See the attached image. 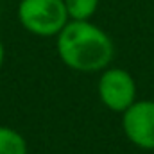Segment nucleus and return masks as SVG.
<instances>
[{
  "label": "nucleus",
  "instance_id": "2",
  "mask_svg": "<svg viewBox=\"0 0 154 154\" xmlns=\"http://www.w3.org/2000/svg\"><path fill=\"white\" fill-rule=\"evenodd\" d=\"M16 13L22 27L39 38L57 36L70 22L63 0H20Z\"/></svg>",
  "mask_w": 154,
  "mask_h": 154
},
{
  "label": "nucleus",
  "instance_id": "1",
  "mask_svg": "<svg viewBox=\"0 0 154 154\" xmlns=\"http://www.w3.org/2000/svg\"><path fill=\"white\" fill-rule=\"evenodd\" d=\"M56 48L68 68L82 74L106 70L115 56L113 39L90 20H70L56 36Z\"/></svg>",
  "mask_w": 154,
  "mask_h": 154
},
{
  "label": "nucleus",
  "instance_id": "3",
  "mask_svg": "<svg viewBox=\"0 0 154 154\" xmlns=\"http://www.w3.org/2000/svg\"><path fill=\"white\" fill-rule=\"evenodd\" d=\"M97 93L109 111L124 113L136 102V81L124 68L108 66L99 77Z\"/></svg>",
  "mask_w": 154,
  "mask_h": 154
},
{
  "label": "nucleus",
  "instance_id": "6",
  "mask_svg": "<svg viewBox=\"0 0 154 154\" xmlns=\"http://www.w3.org/2000/svg\"><path fill=\"white\" fill-rule=\"evenodd\" d=\"M63 2H65L70 20L84 22V20H90L97 13L100 0H63Z\"/></svg>",
  "mask_w": 154,
  "mask_h": 154
},
{
  "label": "nucleus",
  "instance_id": "7",
  "mask_svg": "<svg viewBox=\"0 0 154 154\" xmlns=\"http://www.w3.org/2000/svg\"><path fill=\"white\" fill-rule=\"evenodd\" d=\"M4 57H5V50H4V43H2V39H0V68H2V65H4Z\"/></svg>",
  "mask_w": 154,
  "mask_h": 154
},
{
  "label": "nucleus",
  "instance_id": "4",
  "mask_svg": "<svg viewBox=\"0 0 154 154\" xmlns=\"http://www.w3.org/2000/svg\"><path fill=\"white\" fill-rule=\"evenodd\" d=\"M122 129L127 140L145 151H154V100H136L122 113Z\"/></svg>",
  "mask_w": 154,
  "mask_h": 154
},
{
  "label": "nucleus",
  "instance_id": "5",
  "mask_svg": "<svg viewBox=\"0 0 154 154\" xmlns=\"http://www.w3.org/2000/svg\"><path fill=\"white\" fill-rule=\"evenodd\" d=\"M25 138L13 127L0 125V154H27Z\"/></svg>",
  "mask_w": 154,
  "mask_h": 154
}]
</instances>
